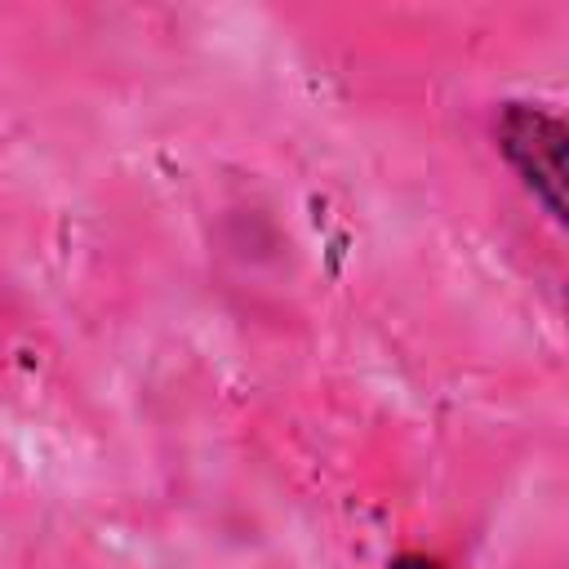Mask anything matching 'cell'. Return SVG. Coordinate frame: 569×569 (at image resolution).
Here are the masks:
<instances>
[{
    "instance_id": "6da1fadb",
    "label": "cell",
    "mask_w": 569,
    "mask_h": 569,
    "mask_svg": "<svg viewBox=\"0 0 569 569\" xmlns=\"http://www.w3.org/2000/svg\"><path fill=\"white\" fill-rule=\"evenodd\" d=\"M565 124L542 107L507 102L498 111V151L556 222H565Z\"/></svg>"
},
{
    "instance_id": "7a4b0ae2",
    "label": "cell",
    "mask_w": 569,
    "mask_h": 569,
    "mask_svg": "<svg viewBox=\"0 0 569 569\" xmlns=\"http://www.w3.org/2000/svg\"><path fill=\"white\" fill-rule=\"evenodd\" d=\"M387 569H445V565H436L427 556H396V560H387Z\"/></svg>"
}]
</instances>
